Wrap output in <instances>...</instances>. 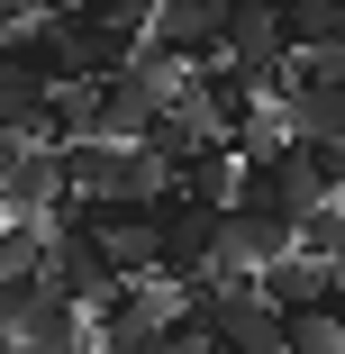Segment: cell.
<instances>
[{
    "mask_svg": "<svg viewBox=\"0 0 345 354\" xmlns=\"http://www.w3.org/2000/svg\"><path fill=\"white\" fill-rule=\"evenodd\" d=\"M282 55H345V0H272Z\"/></svg>",
    "mask_w": 345,
    "mask_h": 354,
    "instance_id": "6",
    "label": "cell"
},
{
    "mask_svg": "<svg viewBox=\"0 0 345 354\" xmlns=\"http://www.w3.org/2000/svg\"><path fill=\"white\" fill-rule=\"evenodd\" d=\"M37 19V0H0V37H10V28H28Z\"/></svg>",
    "mask_w": 345,
    "mask_h": 354,
    "instance_id": "11",
    "label": "cell"
},
{
    "mask_svg": "<svg viewBox=\"0 0 345 354\" xmlns=\"http://www.w3.org/2000/svg\"><path fill=\"white\" fill-rule=\"evenodd\" d=\"M146 55H164V64H209V55H218V0H155Z\"/></svg>",
    "mask_w": 345,
    "mask_h": 354,
    "instance_id": "5",
    "label": "cell"
},
{
    "mask_svg": "<svg viewBox=\"0 0 345 354\" xmlns=\"http://www.w3.org/2000/svg\"><path fill=\"white\" fill-rule=\"evenodd\" d=\"M272 318H282V354H345V318H336V300L272 309Z\"/></svg>",
    "mask_w": 345,
    "mask_h": 354,
    "instance_id": "9",
    "label": "cell"
},
{
    "mask_svg": "<svg viewBox=\"0 0 345 354\" xmlns=\"http://www.w3.org/2000/svg\"><path fill=\"white\" fill-rule=\"evenodd\" d=\"M55 200H64V182H55V146H19L10 164H0V218H46Z\"/></svg>",
    "mask_w": 345,
    "mask_h": 354,
    "instance_id": "7",
    "label": "cell"
},
{
    "mask_svg": "<svg viewBox=\"0 0 345 354\" xmlns=\"http://www.w3.org/2000/svg\"><path fill=\"white\" fill-rule=\"evenodd\" d=\"M254 300H263V309H309V300H336V263L272 254V263L254 272Z\"/></svg>",
    "mask_w": 345,
    "mask_h": 354,
    "instance_id": "8",
    "label": "cell"
},
{
    "mask_svg": "<svg viewBox=\"0 0 345 354\" xmlns=\"http://www.w3.org/2000/svg\"><path fill=\"white\" fill-rule=\"evenodd\" d=\"M272 254H291V227L282 218H263V209H218V245H209V272H227V281H254Z\"/></svg>",
    "mask_w": 345,
    "mask_h": 354,
    "instance_id": "4",
    "label": "cell"
},
{
    "mask_svg": "<svg viewBox=\"0 0 345 354\" xmlns=\"http://www.w3.org/2000/svg\"><path fill=\"white\" fill-rule=\"evenodd\" d=\"M100 10H109V19H127L136 37H146V19H155V0H100Z\"/></svg>",
    "mask_w": 345,
    "mask_h": 354,
    "instance_id": "10",
    "label": "cell"
},
{
    "mask_svg": "<svg viewBox=\"0 0 345 354\" xmlns=\"http://www.w3.org/2000/svg\"><path fill=\"white\" fill-rule=\"evenodd\" d=\"M55 37H64V64H73V82L118 73V64H136V46H146L127 19H109L100 0H82V10H55Z\"/></svg>",
    "mask_w": 345,
    "mask_h": 354,
    "instance_id": "2",
    "label": "cell"
},
{
    "mask_svg": "<svg viewBox=\"0 0 345 354\" xmlns=\"http://www.w3.org/2000/svg\"><path fill=\"white\" fill-rule=\"evenodd\" d=\"M146 227H155V281L209 272V245H218V209H209V200L155 191V200H146Z\"/></svg>",
    "mask_w": 345,
    "mask_h": 354,
    "instance_id": "1",
    "label": "cell"
},
{
    "mask_svg": "<svg viewBox=\"0 0 345 354\" xmlns=\"http://www.w3.org/2000/svg\"><path fill=\"white\" fill-rule=\"evenodd\" d=\"M37 281L55 300H73V309H91L100 291H109V254H100V236H82V227H64V218H46V263H37Z\"/></svg>",
    "mask_w": 345,
    "mask_h": 354,
    "instance_id": "3",
    "label": "cell"
}]
</instances>
